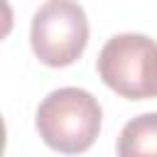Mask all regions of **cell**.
Listing matches in <instances>:
<instances>
[{
    "instance_id": "obj_2",
    "label": "cell",
    "mask_w": 157,
    "mask_h": 157,
    "mask_svg": "<svg viewBox=\"0 0 157 157\" xmlns=\"http://www.w3.org/2000/svg\"><path fill=\"white\" fill-rule=\"evenodd\" d=\"M101 81L128 101L157 98V42L147 34L125 32L110 37L98 52Z\"/></svg>"
},
{
    "instance_id": "obj_6",
    "label": "cell",
    "mask_w": 157,
    "mask_h": 157,
    "mask_svg": "<svg viewBox=\"0 0 157 157\" xmlns=\"http://www.w3.org/2000/svg\"><path fill=\"white\" fill-rule=\"evenodd\" d=\"M5 145H7V130H5V120L0 115V155L5 152Z\"/></svg>"
},
{
    "instance_id": "obj_4",
    "label": "cell",
    "mask_w": 157,
    "mask_h": 157,
    "mask_svg": "<svg viewBox=\"0 0 157 157\" xmlns=\"http://www.w3.org/2000/svg\"><path fill=\"white\" fill-rule=\"evenodd\" d=\"M115 150L120 157H157V113H142L128 120Z\"/></svg>"
},
{
    "instance_id": "obj_5",
    "label": "cell",
    "mask_w": 157,
    "mask_h": 157,
    "mask_svg": "<svg viewBox=\"0 0 157 157\" xmlns=\"http://www.w3.org/2000/svg\"><path fill=\"white\" fill-rule=\"evenodd\" d=\"M12 25H15V15H12V7L7 0H0V42L12 32Z\"/></svg>"
},
{
    "instance_id": "obj_3",
    "label": "cell",
    "mask_w": 157,
    "mask_h": 157,
    "mask_svg": "<svg viewBox=\"0 0 157 157\" xmlns=\"http://www.w3.org/2000/svg\"><path fill=\"white\" fill-rule=\"evenodd\" d=\"M29 44L44 66H71L88 44L86 10L76 0H47L32 17Z\"/></svg>"
},
{
    "instance_id": "obj_1",
    "label": "cell",
    "mask_w": 157,
    "mask_h": 157,
    "mask_svg": "<svg viewBox=\"0 0 157 157\" xmlns=\"http://www.w3.org/2000/svg\"><path fill=\"white\" fill-rule=\"evenodd\" d=\"M101 120L103 110L93 93L76 86H64L47 93L37 108L34 125L47 147L64 155H78L96 142Z\"/></svg>"
}]
</instances>
